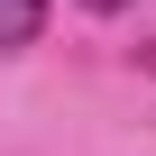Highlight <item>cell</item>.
I'll list each match as a JSON object with an SVG mask.
<instances>
[{"label": "cell", "mask_w": 156, "mask_h": 156, "mask_svg": "<svg viewBox=\"0 0 156 156\" xmlns=\"http://www.w3.org/2000/svg\"><path fill=\"white\" fill-rule=\"evenodd\" d=\"M46 28V0H0V46H37Z\"/></svg>", "instance_id": "obj_1"}, {"label": "cell", "mask_w": 156, "mask_h": 156, "mask_svg": "<svg viewBox=\"0 0 156 156\" xmlns=\"http://www.w3.org/2000/svg\"><path fill=\"white\" fill-rule=\"evenodd\" d=\"M83 9H129V0H83Z\"/></svg>", "instance_id": "obj_2"}]
</instances>
